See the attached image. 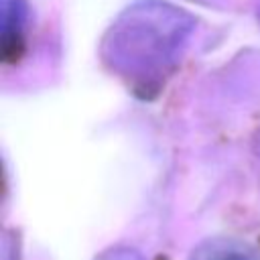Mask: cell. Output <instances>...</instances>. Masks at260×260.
<instances>
[{"mask_svg": "<svg viewBox=\"0 0 260 260\" xmlns=\"http://www.w3.org/2000/svg\"><path fill=\"white\" fill-rule=\"evenodd\" d=\"M189 260H260V250L238 238H207L197 244Z\"/></svg>", "mask_w": 260, "mask_h": 260, "instance_id": "6da1fadb", "label": "cell"}, {"mask_svg": "<svg viewBox=\"0 0 260 260\" xmlns=\"http://www.w3.org/2000/svg\"><path fill=\"white\" fill-rule=\"evenodd\" d=\"M95 260H144L138 252L134 250H128V248H114V250H108L104 252L102 256H98Z\"/></svg>", "mask_w": 260, "mask_h": 260, "instance_id": "7a4b0ae2", "label": "cell"}]
</instances>
